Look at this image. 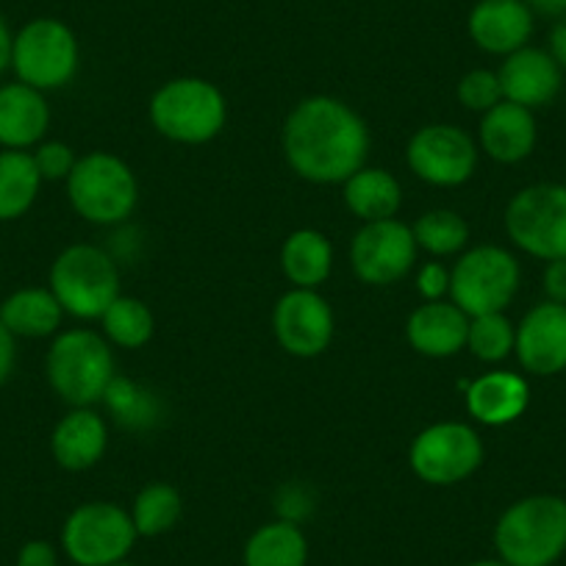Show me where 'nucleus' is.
<instances>
[{"mask_svg": "<svg viewBox=\"0 0 566 566\" xmlns=\"http://www.w3.org/2000/svg\"><path fill=\"white\" fill-rule=\"evenodd\" d=\"M48 384L70 408H92L114 380V356L106 336L86 328L53 336L45 358Z\"/></svg>", "mask_w": 566, "mask_h": 566, "instance_id": "nucleus-3", "label": "nucleus"}, {"mask_svg": "<svg viewBox=\"0 0 566 566\" xmlns=\"http://www.w3.org/2000/svg\"><path fill=\"white\" fill-rule=\"evenodd\" d=\"M31 156H34V165L36 170H40L42 181H67L75 161H78V156L73 154V148H70L67 142L59 139L40 142V145L31 150Z\"/></svg>", "mask_w": 566, "mask_h": 566, "instance_id": "nucleus-34", "label": "nucleus"}, {"mask_svg": "<svg viewBox=\"0 0 566 566\" xmlns=\"http://www.w3.org/2000/svg\"><path fill=\"white\" fill-rule=\"evenodd\" d=\"M402 189L384 167H361L345 181V206L361 222L391 220L400 211Z\"/></svg>", "mask_w": 566, "mask_h": 566, "instance_id": "nucleus-25", "label": "nucleus"}, {"mask_svg": "<svg viewBox=\"0 0 566 566\" xmlns=\"http://www.w3.org/2000/svg\"><path fill=\"white\" fill-rule=\"evenodd\" d=\"M112 566H136V564H128V560H119V564H112Z\"/></svg>", "mask_w": 566, "mask_h": 566, "instance_id": "nucleus-43", "label": "nucleus"}, {"mask_svg": "<svg viewBox=\"0 0 566 566\" xmlns=\"http://www.w3.org/2000/svg\"><path fill=\"white\" fill-rule=\"evenodd\" d=\"M413 239L417 248L428 250L431 255H455L470 242V226L464 217L450 209H433L413 222Z\"/></svg>", "mask_w": 566, "mask_h": 566, "instance_id": "nucleus-31", "label": "nucleus"}, {"mask_svg": "<svg viewBox=\"0 0 566 566\" xmlns=\"http://www.w3.org/2000/svg\"><path fill=\"white\" fill-rule=\"evenodd\" d=\"M467 566H509V564L500 558H481V560H472V564H467Z\"/></svg>", "mask_w": 566, "mask_h": 566, "instance_id": "nucleus-42", "label": "nucleus"}, {"mask_svg": "<svg viewBox=\"0 0 566 566\" xmlns=\"http://www.w3.org/2000/svg\"><path fill=\"white\" fill-rule=\"evenodd\" d=\"M106 422L92 408H70L51 433L53 461L67 472L92 470L106 453Z\"/></svg>", "mask_w": 566, "mask_h": 566, "instance_id": "nucleus-20", "label": "nucleus"}, {"mask_svg": "<svg viewBox=\"0 0 566 566\" xmlns=\"http://www.w3.org/2000/svg\"><path fill=\"white\" fill-rule=\"evenodd\" d=\"M103 336L112 345L125 347V350H139L154 339L156 319L148 303H142L139 297L119 295L112 306L103 312L101 317Z\"/></svg>", "mask_w": 566, "mask_h": 566, "instance_id": "nucleus-30", "label": "nucleus"}, {"mask_svg": "<svg viewBox=\"0 0 566 566\" xmlns=\"http://www.w3.org/2000/svg\"><path fill=\"white\" fill-rule=\"evenodd\" d=\"M67 198L75 214L95 226L125 222L139 200L134 170L114 154H86L67 178Z\"/></svg>", "mask_w": 566, "mask_h": 566, "instance_id": "nucleus-6", "label": "nucleus"}, {"mask_svg": "<svg viewBox=\"0 0 566 566\" xmlns=\"http://www.w3.org/2000/svg\"><path fill=\"white\" fill-rule=\"evenodd\" d=\"M14 566H59V549L45 538H31L18 549Z\"/></svg>", "mask_w": 566, "mask_h": 566, "instance_id": "nucleus-36", "label": "nucleus"}, {"mask_svg": "<svg viewBox=\"0 0 566 566\" xmlns=\"http://www.w3.org/2000/svg\"><path fill=\"white\" fill-rule=\"evenodd\" d=\"M64 308L59 306L56 295L40 286H25L12 292L0 303V319L18 339H48L62 328Z\"/></svg>", "mask_w": 566, "mask_h": 566, "instance_id": "nucleus-23", "label": "nucleus"}, {"mask_svg": "<svg viewBox=\"0 0 566 566\" xmlns=\"http://www.w3.org/2000/svg\"><path fill=\"white\" fill-rule=\"evenodd\" d=\"M184 514V500L181 492L170 483H148L134 497L130 505V520H134L136 533L139 538H156L170 533L178 525Z\"/></svg>", "mask_w": 566, "mask_h": 566, "instance_id": "nucleus-29", "label": "nucleus"}, {"mask_svg": "<svg viewBox=\"0 0 566 566\" xmlns=\"http://www.w3.org/2000/svg\"><path fill=\"white\" fill-rule=\"evenodd\" d=\"M81 48L73 29L56 18H36L14 34L12 70L20 84L40 92L62 90L75 78Z\"/></svg>", "mask_w": 566, "mask_h": 566, "instance_id": "nucleus-7", "label": "nucleus"}, {"mask_svg": "<svg viewBox=\"0 0 566 566\" xmlns=\"http://www.w3.org/2000/svg\"><path fill=\"white\" fill-rule=\"evenodd\" d=\"M48 290L56 295L64 314L101 319L119 297V270L106 250L95 244H70L51 264Z\"/></svg>", "mask_w": 566, "mask_h": 566, "instance_id": "nucleus-4", "label": "nucleus"}, {"mask_svg": "<svg viewBox=\"0 0 566 566\" xmlns=\"http://www.w3.org/2000/svg\"><path fill=\"white\" fill-rule=\"evenodd\" d=\"M103 402L114 422L128 431H150L161 422V413H165L159 395H154L148 386L136 384V380L119 378V375H114V380L108 384Z\"/></svg>", "mask_w": 566, "mask_h": 566, "instance_id": "nucleus-28", "label": "nucleus"}, {"mask_svg": "<svg viewBox=\"0 0 566 566\" xmlns=\"http://www.w3.org/2000/svg\"><path fill=\"white\" fill-rule=\"evenodd\" d=\"M503 101L516 103L525 108L547 106L560 92V67L547 51L538 48H520L509 53L503 67L497 70Z\"/></svg>", "mask_w": 566, "mask_h": 566, "instance_id": "nucleus-16", "label": "nucleus"}, {"mask_svg": "<svg viewBox=\"0 0 566 566\" xmlns=\"http://www.w3.org/2000/svg\"><path fill=\"white\" fill-rule=\"evenodd\" d=\"M228 119L226 95L211 81L172 78L150 97V123L161 136L181 145H203L222 130Z\"/></svg>", "mask_w": 566, "mask_h": 566, "instance_id": "nucleus-5", "label": "nucleus"}, {"mask_svg": "<svg viewBox=\"0 0 566 566\" xmlns=\"http://www.w3.org/2000/svg\"><path fill=\"white\" fill-rule=\"evenodd\" d=\"M31 150H0V222H14L31 211L42 189Z\"/></svg>", "mask_w": 566, "mask_h": 566, "instance_id": "nucleus-27", "label": "nucleus"}, {"mask_svg": "<svg viewBox=\"0 0 566 566\" xmlns=\"http://www.w3.org/2000/svg\"><path fill=\"white\" fill-rule=\"evenodd\" d=\"M367 123L336 97H306L283 125V156L297 176L312 184H345L367 167Z\"/></svg>", "mask_w": 566, "mask_h": 566, "instance_id": "nucleus-1", "label": "nucleus"}, {"mask_svg": "<svg viewBox=\"0 0 566 566\" xmlns=\"http://www.w3.org/2000/svg\"><path fill=\"white\" fill-rule=\"evenodd\" d=\"M533 12L525 0H478L470 12V36L481 51L509 56L527 45Z\"/></svg>", "mask_w": 566, "mask_h": 566, "instance_id": "nucleus-17", "label": "nucleus"}, {"mask_svg": "<svg viewBox=\"0 0 566 566\" xmlns=\"http://www.w3.org/2000/svg\"><path fill=\"white\" fill-rule=\"evenodd\" d=\"M406 161L411 172L433 187H461L478 167V148L455 125L433 123L408 139Z\"/></svg>", "mask_w": 566, "mask_h": 566, "instance_id": "nucleus-12", "label": "nucleus"}, {"mask_svg": "<svg viewBox=\"0 0 566 566\" xmlns=\"http://www.w3.org/2000/svg\"><path fill=\"white\" fill-rule=\"evenodd\" d=\"M547 53L555 59V64H558L560 70H566V20H560V23L553 29V34H549Z\"/></svg>", "mask_w": 566, "mask_h": 566, "instance_id": "nucleus-39", "label": "nucleus"}, {"mask_svg": "<svg viewBox=\"0 0 566 566\" xmlns=\"http://www.w3.org/2000/svg\"><path fill=\"white\" fill-rule=\"evenodd\" d=\"M527 402H531L527 380L516 373H505V369L481 375L467 386V411L489 428H500V424L520 419Z\"/></svg>", "mask_w": 566, "mask_h": 566, "instance_id": "nucleus-22", "label": "nucleus"}, {"mask_svg": "<svg viewBox=\"0 0 566 566\" xmlns=\"http://www.w3.org/2000/svg\"><path fill=\"white\" fill-rule=\"evenodd\" d=\"M516 342V328L509 323L503 312L481 314L470 317V331H467V347L478 361L497 364L511 356Z\"/></svg>", "mask_w": 566, "mask_h": 566, "instance_id": "nucleus-32", "label": "nucleus"}, {"mask_svg": "<svg viewBox=\"0 0 566 566\" xmlns=\"http://www.w3.org/2000/svg\"><path fill=\"white\" fill-rule=\"evenodd\" d=\"M494 549L509 566H553L566 553V500L555 494L516 500L494 525Z\"/></svg>", "mask_w": 566, "mask_h": 566, "instance_id": "nucleus-2", "label": "nucleus"}, {"mask_svg": "<svg viewBox=\"0 0 566 566\" xmlns=\"http://www.w3.org/2000/svg\"><path fill=\"white\" fill-rule=\"evenodd\" d=\"M244 566H306L308 538L297 522L275 520L250 533L242 549Z\"/></svg>", "mask_w": 566, "mask_h": 566, "instance_id": "nucleus-26", "label": "nucleus"}, {"mask_svg": "<svg viewBox=\"0 0 566 566\" xmlns=\"http://www.w3.org/2000/svg\"><path fill=\"white\" fill-rule=\"evenodd\" d=\"M14 364H18V336L0 319V386L12 378Z\"/></svg>", "mask_w": 566, "mask_h": 566, "instance_id": "nucleus-38", "label": "nucleus"}, {"mask_svg": "<svg viewBox=\"0 0 566 566\" xmlns=\"http://www.w3.org/2000/svg\"><path fill=\"white\" fill-rule=\"evenodd\" d=\"M455 95H459L461 106L464 108L486 114L489 108H494L503 101V86H500L497 73H492V70H472V73H467L464 78L459 81Z\"/></svg>", "mask_w": 566, "mask_h": 566, "instance_id": "nucleus-33", "label": "nucleus"}, {"mask_svg": "<svg viewBox=\"0 0 566 566\" xmlns=\"http://www.w3.org/2000/svg\"><path fill=\"white\" fill-rule=\"evenodd\" d=\"M51 128V106L45 92L29 84L0 86V148L3 150H34L45 142Z\"/></svg>", "mask_w": 566, "mask_h": 566, "instance_id": "nucleus-18", "label": "nucleus"}, {"mask_svg": "<svg viewBox=\"0 0 566 566\" xmlns=\"http://www.w3.org/2000/svg\"><path fill=\"white\" fill-rule=\"evenodd\" d=\"M520 290V264L497 244L467 250L450 270V297L467 317L505 312Z\"/></svg>", "mask_w": 566, "mask_h": 566, "instance_id": "nucleus-9", "label": "nucleus"}, {"mask_svg": "<svg viewBox=\"0 0 566 566\" xmlns=\"http://www.w3.org/2000/svg\"><path fill=\"white\" fill-rule=\"evenodd\" d=\"M505 231L536 259H566V187L533 184L516 192L505 209Z\"/></svg>", "mask_w": 566, "mask_h": 566, "instance_id": "nucleus-10", "label": "nucleus"}, {"mask_svg": "<svg viewBox=\"0 0 566 566\" xmlns=\"http://www.w3.org/2000/svg\"><path fill=\"white\" fill-rule=\"evenodd\" d=\"M531 12L544 14V18H564L566 0H525Z\"/></svg>", "mask_w": 566, "mask_h": 566, "instance_id": "nucleus-41", "label": "nucleus"}, {"mask_svg": "<svg viewBox=\"0 0 566 566\" xmlns=\"http://www.w3.org/2000/svg\"><path fill=\"white\" fill-rule=\"evenodd\" d=\"M12 42H14L12 29H9L7 18L0 14V75L12 67Z\"/></svg>", "mask_w": 566, "mask_h": 566, "instance_id": "nucleus-40", "label": "nucleus"}, {"mask_svg": "<svg viewBox=\"0 0 566 566\" xmlns=\"http://www.w3.org/2000/svg\"><path fill=\"white\" fill-rule=\"evenodd\" d=\"M272 334L290 356H323L334 342V312L317 290H292L275 303Z\"/></svg>", "mask_w": 566, "mask_h": 566, "instance_id": "nucleus-14", "label": "nucleus"}, {"mask_svg": "<svg viewBox=\"0 0 566 566\" xmlns=\"http://www.w3.org/2000/svg\"><path fill=\"white\" fill-rule=\"evenodd\" d=\"M544 292L553 303L566 306V259L549 261L544 270Z\"/></svg>", "mask_w": 566, "mask_h": 566, "instance_id": "nucleus-37", "label": "nucleus"}, {"mask_svg": "<svg viewBox=\"0 0 566 566\" xmlns=\"http://www.w3.org/2000/svg\"><path fill=\"white\" fill-rule=\"evenodd\" d=\"M281 270L295 290H317L334 270V248L323 231L301 228L281 248Z\"/></svg>", "mask_w": 566, "mask_h": 566, "instance_id": "nucleus-24", "label": "nucleus"}, {"mask_svg": "<svg viewBox=\"0 0 566 566\" xmlns=\"http://www.w3.org/2000/svg\"><path fill=\"white\" fill-rule=\"evenodd\" d=\"M417 290L424 301H442L444 295H450V270H444L439 261H428L419 266Z\"/></svg>", "mask_w": 566, "mask_h": 566, "instance_id": "nucleus-35", "label": "nucleus"}, {"mask_svg": "<svg viewBox=\"0 0 566 566\" xmlns=\"http://www.w3.org/2000/svg\"><path fill=\"white\" fill-rule=\"evenodd\" d=\"M470 317L453 301H424L406 323V339L419 356L450 358L467 347Z\"/></svg>", "mask_w": 566, "mask_h": 566, "instance_id": "nucleus-19", "label": "nucleus"}, {"mask_svg": "<svg viewBox=\"0 0 566 566\" xmlns=\"http://www.w3.org/2000/svg\"><path fill=\"white\" fill-rule=\"evenodd\" d=\"M516 358L533 375H558L566 369V306L538 303L522 317L514 342Z\"/></svg>", "mask_w": 566, "mask_h": 566, "instance_id": "nucleus-15", "label": "nucleus"}, {"mask_svg": "<svg viewBox=\"0 0 566 566\" xmlns=\"http://www.w3.org/2000/svg\"><path fill=\"white\" fill-rule=\"evenodd\" d=\"M136 533L130 511L123 505L95 500L67 514L62 525V553L75 566H112L128 560Z\"/></svg>", "mask_w": 566, "mask_h": 566, "instance_id": "nucleus-8", "label": "nucleus"}, {"mask_svg": "<svg viewBox=\"0 0 566 566\" xmlns=\"http://www.w3.org/2000/svg\"><path fill=\"white\" fill-rule=\"evenodd\" d=\"M478 136H481V148L489 159L500 161V165H516L536 148V119H533L531 108L500 101L497 106L483 114Z\"/></svg>", "mask_w": 566, "mask_h": 566, "instance_id": "nucleus-21", "label": "nucleus"}, {"mask_svg": "<svg viewBox=\"0 0 566 566\" xmlns=\"http://www.w3.org/2000/svg\"><path fill=\"white\" fill-rule=\"evenodd\" d=\"M417 261V239L413 231L400 220L364 222L361 231L353 237L350 264L358 281L369 286H389L406 277Z\"/></svg>", "mask_w": 566, "mask_h": 566, "instance_id": "nucleus-13", "label": "nucleus"}, {"mask_svg": "<svg viewBox=\"0 0 566 566\" xmlns=\"http://www.w3.org/2000/svg\"><path fill=\"white\" fill-rule=\"evenodd\" d=\"M413 475L431 486H455L483 464V442L464 422H437L417 433L408 450Z\"/></svg>", "mask_w": 566, "mask_h": 566, "instance_id": "nucleus-11", "label": "nucleus"}]
</instances>
